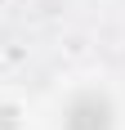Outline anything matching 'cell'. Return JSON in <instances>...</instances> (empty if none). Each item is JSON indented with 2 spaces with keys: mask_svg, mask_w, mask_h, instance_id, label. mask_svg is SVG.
Masks as SVG:
<instances>
[{
  "mask_svg": "<svg viewBox=\"0 0 125 130\" xmlns=\"http://www.w3.org/2000/svg\"><path fill=\"white\" fill-rule=\"evenodd\" d=\"M112 121H116V112H112V103L98 90L76 94L67 103V112H62V126L67 130H112Z\"/></svg>",
  "mask_w": 125,
  "mask_h": 130,
  "instance_id": "cell-1",
  "label": "cell"
},
{
  "mask_svg": "<svg viewBox=\"0 0 125 130\" xmlns=\"http://www.w3.org/2000/svg\"><path fill=\"white\" fill-rule=\"evenodd\" d=\"M0 130H18V117H13V108L0 103Z\"/></svg>",
  "mask_w": 125,
  "mask_h": 130,
  "instance_id": "cell-2",
  "label": "cell"
}]
</instances>
